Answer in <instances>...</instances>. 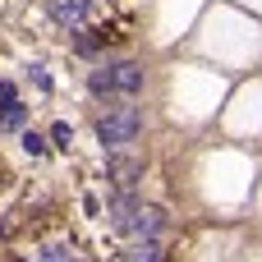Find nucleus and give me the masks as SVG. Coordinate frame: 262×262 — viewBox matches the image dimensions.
I'll use <instances>...</instances> for the list:
<instances>
[{
  "label": "nucleus",
  "mask_w": 262,
  "mask_h": 262,
  "mask_svg": "<svg viewBox=\"0 0 262 262\" xmlns=\"http://www.w3.org/2000/svg\"><path fill=\"white\" fill-rule=\"evenodd\" d=\"M143 134V115L134 111V106H115V111H106L101 120H97V138H101V147H111V152H120L124 143H134Z\"/></svg>",
  "instance_id": "obj_1"
},
{
  "label": "nucleus",
  "mask_w": 262,
  "mask_h": 262,
  "mask_svg": "<svg viewBox=\"0 0 262 262\" xmlns=\"http://www.w3.org/2000/svg\"><path fill=\"white\" fill-rule=\"evenodd\" d=\"M106 69H111V92H120V97L143 92V64L138 60H120V64H106Z\"/></svg>",
  "instance_id": "obj_2"
},
{
  "label": "nucleus",
  "mask_w": 262,
  "mask_h": 262,
  "mask_svg": "<svg viewBox=\"0 0 262 262\" xmlns=\"http://www.w3.org/2000/svg\"><path fill=\"white\" fill-rule=\"evenodd\" d=\"M161 230H166V212H161V207H138L124 235H138V239H152V235H161Z\"/></svg>",
  "instance_id": "obj_3"
},
{
  "label": "nucleus",
  "mask_w": 262,
  "mask_h": 262,
  "mask_svg": "<svg viewBox=\"0 0 262 262\" xmlns=\"http://www.w3.org/2000/svg\"><path fill=\"white\" fill-rule=\"evenodd\" d=\"M88 5H92V0H46V9H51V18H55L60 28H78V23L88 18Z\"/></svg>",
  "instance_id": "obj_4"
},
{
  "label": "nucleus",
  "mask_w": 262,
  "mask_h": 262,
  "mask_svg": "<svg viewBox=\"0 0 262 262\" xmlns=\"http://www.w3.org/2000/svg\"><path fill=\"white\" fill-rule=\"evenodd\" d=\"M138 175H143V166H138L134 157H111V161H106V180H111L115 189H134Z\"/></svg>",
  "instance_id": "obj_5"
},
{
  "label": "nucleus",
  "mask_w": 262,
  "mask_h": 262,
  "mask_svg": "<svg viewBox=\"0 0 262 262\" xmlns=\"http://www.w3.org/2000/svg\"><path fill=\"white\" fill-rule=\"evenodd\" d=\"M134 212H138V203H134V193H129V189H120V198H111V207H106V216H111V226H115V230H129Z\"/></svg>",
  "instance_id": "obj_6"
},
{
  "label": "nucleus",
  "mask_w": 262,
  "mask_h": 262,
  "mask_svg": "<svg viewBox=\"0 0 262 262\" xmlns=\"http://www.w3.org/2000/svg\"><path fill=\"white\" fill-rule=\"evenodd\" d=\"M23 120H28V106H18V101L0 106V129H23Z\"/></svg>",
  "instance_id": "obj_7"
},
{
  "label": "nucleus",
  "mask_w": 262,
  "mask_h": 262,
  "mask_svg": "<svg viewBox=\"0 0 262 262\" xmlns=\"http://www.w3.org/2000/svg\"><path fill=\"white\" fill-rule=\"evenodd\" d=\"M129 262H161V249H157L152 239H143L138 249H129Z\"/></svg>",
  "instance_id": "obj_8"
},
{
  "label": "nucleus",
  "mask_w": 262,
  "mask_h": 262,
  "mask_svg": "<svg viewBox=\"0 0 262 262\" xmlns=\"http://www.w3.org/2000/svg\"><path fill=\"white\" fill-rule=\"evenodd\" d=\"M88 88H92L97 97H115V92H111V69H92V78H88Z\"/></svg>",
  "instance_id": "obj_9"
},
{
  "label": "nucleus",
  "mask_w": 262,
  "mask_h": 262,
  "mask_svg": "<svg viewBox=\"0 0 262 262\" xmlns=\"http://www.w3.org/2000/svg\"><path fill=\"white\" fill-rule=\"evenodd\" d=\"M23 152H28V157H46V138L28 129V134H23Z\"/></svg>",
  "instance_id": "obj_10"
},
{
  "label": "nucleus",
  "mask_w": 262,
  "mask_h": 262,
  "mask_svg": "<svg viewBox=\"0 0 262 262\" xmlns=\"http://www.w3.org/2000/svg\"><path fill=\"white\" fill-rule=\"evenodd\" d=\"M69 138H74V129H69L64 120H60V124H51V143H55V147H69Z\"/></svg>",
  "instance_id": "obj_11"
},
{
  "label": "nucleus",
  "mask_w": 262,
  "mask_h": 262,
  "mask_svg": "<svg viewBox=\"0 0 262 262\" xmlns=\"http://www.w3.org/2000/svg\"><path fill=\"white\" fill-rule=\"evenodd\" d=\"M32 83H37V88H41V92H51V74H46V69H41V64H32Z\"/></svg>",
  "instance_id": "obj_12"
},
{
  "label": "nucleus",
  "mask_w": 262,
  "mask_h": 262,
  "mask_svg": "<svg viewBox=\"0 0 262 262\" xmlns=\"http://www.w3.org/2000/svg\"><path fill=\"white\" fill-rule=\"evenodd\" d=\"M46 262H74L69 249H46Z\"/></svg>",
  "instance_id": "obj_13"
},
{
  "label": "nucleus",
  "mask_w": 262,
  "mask_h": 262,
  "mask_svg": "<svg viewBox=\"0 0 262 262\" xmlns=\"http://www.w3.org/2000/svg\"><path fill=\"white\" fill-rule=\"evenodd\" d=\"M9 101H14V83H9V78H0V106H9Z\"/></svg>",
  "instance_id": "obj_14"
}]
</instances>
